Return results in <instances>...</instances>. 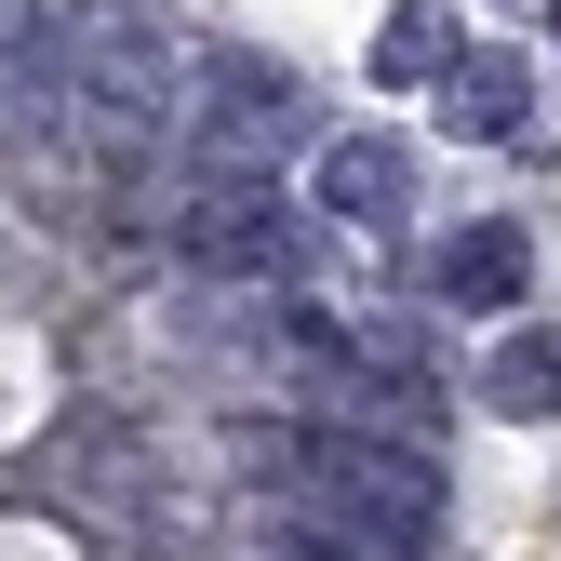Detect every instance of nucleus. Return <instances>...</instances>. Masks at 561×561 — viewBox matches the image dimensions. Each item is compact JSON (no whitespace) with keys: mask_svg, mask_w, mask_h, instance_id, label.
I'll return each instance as SVG.
<instances>
[{"mask_svg":"<svg viewBox=\"0 0 561 561\" xmlns=\"http://www.w3.org/2000/svg\"><path fill=\"white\" fill-rule=\"evenodd\" d=\"M295 468H308V495L362 548H388V561H414L428 522H442V468L414 455L401 428H295Z\"/></svg>","mask_w":561,"mask_h":561,"instance_id":"nucleus-1","label":"nucleus"},{"mask_svg":"<svg viewBox=\"0 0 561 561\" xmlns=\"http://www.w3.org/2000/svg\"><path fill=\"white\" fill-rule=\"evenodd\" d=\"M67 107H94L107 134H161V121H174V41H161V27H81Z\"/></svg>","mask_w":561,"mask_h":561,"instance_id":"nucleus-2","label":"nucleus"},{"mask_svg":"<svg viewBox=\"0 0 561 561\" xmlns=\"http://www.w3.org/2000/svg\"><path fill=\"white\" fill-rule=\"evenodd\" d=\"M295 134V81H280L267 54H215L201 67V148L228 174H267V148Z\"/></svg>","mask_w":561,"mask_h":561,"instance_id":"nucleus-3","label":"nucleus"},{"mask_svg":"<svg viewBox=\"0 0 561 561\" xmlns=\"http://www.w3.org/2000/svg\"><path fill=\"white\" fill-rule=\"evenodd\" d=\"M174 241H187L201 267L254 280V267H280V254H295V215H280V187H267V174H215V187L174 215Z\"/></svg>","mask_w":561,"mask_h":561,"instance_id":"nucleus-4","label":"nucleus"},{"mask_svg":"<svg viewBox=\"0 0 561 561\" xmlns=\"http://www.w3.org/2000/svg\"><path fill=\"white\" fill-rule=\"evenodd\" d=\"M522 280H535V241H522L508 215H481V228H455V241L428 254V295H442V308H522Z\"/></svg>","mask_w":561,"mask_h":561,"instance_id":"nucleus-5","label":"nucleus"},{"mask_svg":"<svg viewBox=\"0 0 561 561\" xmlns=\"http://www.w3.org/2000/svg\"><path fill=\"white\" fill-rule=\"evenodd\" d=\"M401 201H414L401 134H334V148H321V215H347V228H401Z\"/></svg>","mask_w":561,"mask_h":561,"instance_id":"nucleus-6","label":"nucleus"},{"mask_svg":"<svg viewBox=\"0 0 561 561\" xmlns=\"http://www.w3.org/2000/svg\"><path fill=\"white\" fill-rule=\"evenodd\" d=\"M481 414H561V321L495 334V362H481Z\"/></svg>","mask_w":561,"mask_h":561,"instance_id":"nucleus-7","label":"nucleus"},{"mask_svg":"<svg viewBox=\"0 0 561 561\" xmlns=\"http://www.w3.org/2000/svg\"><path fill=\"white\" fill-rule=\"evenodd\" d=\"M442 121L481 134V148H508V134H522V67L508 54H455L442 67Z\"/></svg>","mask_w":561,"mask_h":561,"instance_id":"nucleus-8","label":"nucleus"},{"mask_svg":"<svg viewBox=\"0 0 561 561\" xmlns=\"http://www.w3.org/2000/svg\"><path fill=\"white\" fill-rule=\"evenodd\" d=\"M442 41H455V27H442V0H414V14L375 41V81H428V67H442Z\"/></svg>","mask_w":561,"mask_h":561,"instance_id":"nucleus-9","label":"nucleus"},{"mask_svg":"<svg viewBox=\"0 0 561 561\" xmlns=\"http://www.w3.org/2000/svg\"><path fill=\"white\" fill-rule=\"evenodd\" d=\"M280 561H362V548H321V535H295V548H280Z\"/></svg>","mask_w":561,"mask_h":561,"instance_id":"nucleus-10","label":"nucleus"}]
</instances>
